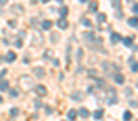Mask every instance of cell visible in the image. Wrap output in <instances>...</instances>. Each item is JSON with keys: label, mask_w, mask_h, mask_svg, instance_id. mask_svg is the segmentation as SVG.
Returning <instances> with one entry per match:
<instances>
[{"label": "cell", "mask_w": 138, "mask_h": 121, "mask_svg": "<svg viewBox=\"0 0 138 121\" xmlns=\"http://www.w3.org/2000/svg\"><path fill=\"white\" fill-rule=\"evenodd\" d=\"M8 3V0H0V5H7Z\"/></svg>", "instance_id": "38"}, {"label": "cell", "mask_w": 138, "mask_h": 121, "mask_svg": "<svg viewBox=\"0 0 138 121\" xmlns=\"http://www.w3.org/2000/svg\"><path fill=\"white\" fill-rule=\"evenodd\" d=\"M2 102H3V99H2V97H0V103H2Z\"/></svg>", "instance_id": "42"}, {"label": "cell", "mask_w": 138, "mask_h": 121, "mask_svg": "<svg viewBox=\"0 0 138 121\" xmlns=\"http://www.w3.org/2000/svg\"><path fill=\"white\" fill-rule=\"evenodd\" d=\"M132 71H133V73H138V62H133V63H132Z\"/></svg>", "instance_id": "26"}, {"label": "cell", "mask_w": 138, "mask_h": 121, "mask_svg": "<svg viewBox=\"0 0 138 121\" xmlns=\"http://www.w3.org/2000/svg\"><path fill=\"white\" fill-rule=\"evenodd\" d=\"M108 103H109V105L117 103V94H116V90H114V89H111V94H109V100H108Z\"/></svg>", "instance_id": "3"}, {"label": "cell", "mask_w": 138, "mask_h": 121, "mask_svg": "<svg viewBox=\"0 0 138 121\" xmlns=\"http://www.w3.org/2000/svg\"><path fill=\"white\" fill-rule=\"evenodd\" d=\"M136 86H138V81H136Z\"/></svg>", "instance_id": "45"}, {"label": "cell", "mask_w": 138, "mask_h": 121, "mask_svg": "<svg viewBox=\"0 0 138 121\" xmlns=\"http://www.w3.org/2000/svg\"><path fill=\"white\" fill-rule=\"evenodd\" d=\"M121 39H122L121 34H117V32H112V34H111V42H112V44H117Z\"/></svg>", "instance_id": "11"}, {"label": "cell", "mask_w": 138, "mask_h": 121, "mask_svg": "<svg viewBox=\"0 0 138 121\" xmlns=\"http://www.w3.org/2000/svg\"><path fill=\"white\" fill-rule=\"evenodd\" d=\"M45 74H47V71L42 66H34V76L35 77H44Z\"/></svg>", "instance_id": "2"}, {"label": "cell", "mask_w": 138, "mask_h": 121, "mask_svg": "<svg viewBox=\"0 0 138 121\" xmlns=\"http://www.w3.org/2000/svg\"><path fill=\"white\" fill-rule=\"evenodd\" d=\"M97 84H98V86H100V87H103V86H104V84H106V82H104L103 79H98V77H97Z\"/></svg>", "instance_id": "29"}, {"label": "cell", "mask_w": 138, "mask_h": 121, "mask_svg": "<svg viewBox=\"0 0 138 121\" xmlns=\"http://www.w3.org/2000/svg\"><path fill=\"white\" fill-rule=\"evenodd\" d=\"M40 26H42V29H44V31H48V29H51L53 23H51L50 20H44V21H42V24H40Z\"/></svg>", "instance_id": "7"}, {"label": "cell", "mask_w": 138, "mask_h": 121, "mask_svg": "<svg viewBox=\"0 0 138 121\" xmlns=\"http://www.w3.org/2000/svg\"><path fill=\"white\" fill-rule=\"evenodd\" d=\"M71 99L72 100H77V102H80L83 99V92H80V90H76V92L71 94Z\"/></svg>", "instance_id": "6"}, {"label": "cell", "mask_w": 138, "mask_h": 121, "mask_svg": "<svg viewBox=\"0 0 138 121\" xmlns=\"http://www.w3.org/2000/svg\"><path fill=\"white\" fill-rule=\"evenodd\" d=\"M56 24H58L59 29H68V26H69V23H68V20H66V18H59Z\"/></svg>", "instance_id": "5"}, {"label": "cell", "mask_w": 138, "mask_h": 121, "mask_svg": "<svg viewBox=\"0 0 138 121\" xmlns=\"http://www.w3.org/2000/svg\"><path fill=\"white\" fill-rule=\"evenodd\" d=\"M132 10H133V13H136V15H138V3H135L133 7H132Z\"/></svg>", "instance_id": "32"}, {"label": "cell", "mask_w": 138, "mask_h": 121, "mask_svg": "<svg viewBox=\"0 0 138 121\" xmlns=\"http://www.w3.org/2000/svg\"><path fill=\"white\" fill-rule=\"evenodd\" d=\"M56 2H58V3H63V2H64V0H56Z\"/></svg>", "instance_id": "40"}, {"label": "cell", "mask_w": 138, "mask_h": 121, "mask_svg": "<svg viewBox=\"0 0 138 121\" xmlns=\"http://www.w3.org/2000/svg\"><path fill=\"white\" fill-rule=\"evenodd\" d=\"M122 42H124V45H127V47H132V45H133V40H132V37H125V39H122Z\"/></svg>", "instance_id": "20"}, {"label": "cell", "mask_w": 138, "mask_h": 121, "mask_svg": "<svg viewBox=\"0 0 138 121\" xmlns=\"http://www.w3.org/2000/svg\"><path fill=\"white\" fill-rule=\"evenodd\" d=\"M76 118H77V111H76V110H69V111H68V119H69V121H74Z\"/></svg>", "instance_id": "14"}, {"label": "cell", "mask_w": 138, "mask_h": 121, "mask_svg": "<svg viewBox=\"0 0 138 121\" xmlns=\"http://www.w3.org/2000/svg\"><path fill=\"white\" fill-rule=\"evenodd\" d=\"M8 24H10V28H15V24H16V21H15V20H11V21H8Z\"/></svg>", "instance_id": "35"}, {"label": "cell", "mask_w": 138, "mask_h": 121, "mask_svg": "<svg viewBox=\"0 0 138 121\" xmlns=\"http://www.w3.org/2000/svg\"><path fill=\"white\" fill-rule=\"evenodd\" d=\"M34 92L37 94L39 97H45V95H47V87H45V86H42V84H39V86H35Z\"/></svg>", "instance_id": "1"}, {"label": "cell", "mask_w": 138, "mask_h": 121, "mask_svg": "<svg viewBox=\"0 0 138 121\" xmlns=\"http://www.w3.org/2000/svg\"><path fill=\"white\" fill-rule=\"evenodd\" d=\"M127 2H133V0H127Z\"/></svg>", "instance_id": "44"}, {"label": "cell", "mask_w": 138, "mask_h": 121, "mask_svg": "<svg viewBox=\"0 0 138 121\" xmlns=\"http://www.w3.org/2000/svg\"><path fill=\"white\" fill-rule=\"evenodd\" d=\"M129 24H130L132 28H136V26H138V16L130 18V20H129Z\"/></svg>", "instance_id": "17"}, {"label": "cell", "mask_w": 138, "mask_h": 121, "mask_svg": "<svg viewBox=\"0 0 138 121\" xmlns=\"http://www.w3.org/2000/svg\"><path fill=\"white\" fill-rule=\"evenodd\" d=\"M130 107H132V108L138 107V102H135V100H130Z\"/></svg>", "instance_id": "31"}, {"label": "cell", "mask_w": 138, "mask_h": 121, "mask_svg": "<svg viewBox=\"0 0 138 121\" xmlns=\"http://www.w3.org/2000/svg\"><path fill=\"white\" fill-rule=\"evenodd\" d=\"M45 111H47V113H51L53 110H51V108H50V107H45Z\"/></svg>", "instance_id": "37"}, {"label": "cell", "mask_w": 138, "mask_h": 121, "mask_svg": "<svg viewBox=\"0 0 138 121\" xmlns=\"http://www.w3.org/2000/svg\"><path fill=\"white\" fill-rule=\"evenodd\" d=\"M42 42H44V37L40 31H35V40H32V45H42Z\"/></svg>", "instance_id": "4"}, {"label": "cell", "mask_w": 138, "mask_h": 121, "mask_svg": "<svg viewBox=\"0 0 138 121\" xmlns=\"http://www.w3.org/2000/svg\"><path fill=\"white\" fill-rule=\"evenodd\" d=\"M18 115H19V108L15 107V108H11V110H10V116H11V118H16Z\"/></svg>", "instance_id": "19"}, {"label": "cell", "mask_w": 138, "mask_h": 121, "mask_svg": "<svg viewBox=\"0 0 138 121\" xmlns=\"http://www.w3.org/2000/svg\"><path fill=\"white\" fill-rule=\"evenodd\" d=\"M5 74H7V70H2V71H0V81H2V77H3Z\"/></svg>", "instance_id": "33"}, {"label": "cell", "mask_w": 138, "mask_h": 121, "mask_svg": "<svg viewBox=\"0 0 138 121\" xmlns=\"http://www.w3.org/2000/svg\"><path fill=\"white\" fill-rule=\"evenodd\" d=\"M82 24L85 28H92V23H90V20H87V18H83V20H82Z\"/></svg>", "instance_id": "25"}, {"label": "cell", "mask_w": 138, "mask_h": 121, "mask_svg": "<svg viewBox=\"0 0 138 121\" xmlns=\"http://www.w3.org/2000/svg\"><path fill=\"white\" fill-rule=\"evenodd\" d=\"M44 57H45V58H51V53H50V50H47V53H45Z\"/></svg>", "instance_id": "36"}, {"label": "cell", "mask_w": 138, "mask_h": 121, "mask_svg": "<svg viewBox=\"0 0 138 121\" xmlns=\"http://www.w3.org/2000/svg\"><path fill=\"white\" fill-rule=\"evenodd\" d=\"M111 5H112V8L119 10L121 8V0H111Z\"/></svg>", "instance_id": "21"}, {"label": "cell", "mask_w": 138, "mask_h": 121, "mask_svg": "<svg viewBox=\"0 0 138 121\" xmlns=\"http://www.w3.org/2000/svg\"><path fill=\"white\" fill-rule=\"evenodd\" d=\"M34 103H35V108H42V102L40 100H35Z\"/></svg>", "instance_id": "30"}, {"label": "cell", "mask_w": 138, "mask_h": 121, "mask_svg": "<svg viewBox=\"0 0 138 121\" xmlns=\"http://www.w3.org/2000/svg\"><path fill=\"white\" fill-rule=\"evenodd\" d=\"M97 18H98V23H104L106 21V15L104 13H97Z\"/></svg>", "instance_id": "23"}, {"label": "cell", "mask_w": 138, "mask_h": 121, "mask_svg": "<svg viewBox=\"0 0 138 121\" xmlns=\"http://www.w3.org/2000/svg\"><path fill=\"white\" fill-rule=\"evenodd\" d=\"M80 2H82V3H85V2H87V0H80Z\"/></svg>", "instance_id": "43"}, {"label": "cell", "mask_w": 138, "mask_h": 121, "mask_svg": "<svg viewBox=\"0 0 138 121\" xmlns=\"http://www.w3.org/2000/svg\"><path fill=\"white\" fill-rule=\"evenodd\" d=\"M31 3H37V0H31Z\"/></svg>", "instance_id": "41"}, {"label": "cell", "mask_w": 138, "mask_h": 121, "mask_svg": "<svg viewBox=\"0 0 138 121\" xmlns=\"http://www.w3.org/2000/svg\"><path fill=\"white\" fill-rule=\"evenodd\" d=\"M5 60H7L8 63H13L15 60H16V53H15V52H8L7 57H5Z\"/></svg>", "instance_id": "8"}, {"label": "cell", "mask_w": 138, "mask_h": 121, "mask_svg": "<svg viewBox=\"0 0 138 121\" xmlns=\"http://www.w3.org/2000/svg\"><path fill=\"white\" fill-rule=\"evenodd\" d=\"M90 11H92V13H97V10H98V0H93L92 3H90Z\"/></svg>", "instance_id": "12"}, {"label": "cell", "mask_w": 138, "mask_h": 121, "mask_svg": "<svg viewBox=\"0 0 138 121\" xmlns=\"http://www.w3.org/2000/svg\"><path fill=\"white\" fill-rule=\"evenodd\" d=\"M21 81L24 82V87H29V86H31V79H29L27 76H23V77H21Z\"/></svg>", "instance_id": "22"}, {"label": "cell", "mask_w": 138, "mask_h": 121, "mask_svg": "<svg viewBox=\"0 0 138 121\" xmlns=\"http://www.w3.org/2000/svg\"><path fill=\"white\" fill-rule=\"evenodd\" d=\"M132 94H133V90H132V87H125V95L130 97Z\"/></svg>", "instance_id": "28"}, {"label": "cell", "mask_w": 138, "mask_h": 121, "mask_svg": "<svg viewBox=\"0 0 138 121\" xmlns=\"http://www.w3.org/2000/svg\"><path fill=\"white\" fill-rule=\"evenodd\" d=\"M122 118H124V121H130L132 119V113L130 111H124V116Z\"/></svg>", "instance_id": "24"}, {"label": "cell", "mask_w": 138, "mask_h": 121, "mask_svg": "<svg viewBox=\"0 0 138 121\" xmlns=\"http://www.w3.org/2000/svg\"><path fill=\"white\" fill-rule=\"evenodd\" d=\"M10 89V84H8V81H0V90H2V92H7V90Z\"/></svg>", "instance_id": "9"}, {"label": "cell", "mask_w": 138, "mask_h": 121, "mask_svg": "<svg viewBox=\"0 0 138 121\" xmlns=\"http://www.w3.org/2000/svg\"><path fill=\"white\" fill-rule=\"evenodd\" d=\"M114 81H116L117 84H124V81H125V77H124L122 74H116V76H114Z\"/></svg>", "instance_id": "18"}, {"label": "cell", "mask_w": 138, "mask_h": 121, "mask_svg": "<svg viewBox=\"0 0 138 121\" xmlns=\"http://www.w3.org/2000/svg\"><path fill=\"white\" fill-rule=\"evenodd\" d=\"M68 11H69L68 7H61V10H59V18H66L68 16Z\"/></svg>", "instance_id": "16"}, {"label": "cell", "mask_w": 138, "mask_h": 121, "mask_svg": "<svg viewBox=\"0 0 138 121\" xmlns=\"http://www.w3.org/2000/svg\"><path fill=\"white\" fill-rule=\"evenodd\" d=\"M83 39L88 40V42H92L95 39V32H92V31H90V32H83Z\"/></svg>", "instance_id": "13"}, {"label": "cell", "mask_w": 138, "mask_h": 121, "mask_svg": "<svg viewBox=\"0 0 138 121\" xmlns=\"http://www.w3.org/2000/svg\"><path fill=\"white\" fill-rule=\"evenodd\" d=\"M103 115H104V111L100 108V110H97V111L93 113V118H95V119H101V118H103Z\"/></svg>", "instance_id": "15"}, {"label": "cell", "mask_w": 138, "mask_h": 121, "mask_svg": "<svg viewBox=\"0 0 138 121\" xmlns=\"http://www.w3.org/2000/svg\"><path fill=\"white\" fill-rule=\"evenodd\" d=\"M77 113H79V115H80V116H82V118H88V116H90V111L87 110V108H85V107H82V108H80V110H79V111H77Z\"/></svg>", "instance_id": "10"}, {"label": "cell", "mask_w": 138, "mask_h": 121, "mask_svg": "<svg viewBox=\"0 0 138 121\" xmlns=\"http://www.w3.org/2000/svg\"><path fill=\"white\" fill-rule=\"evenodd\" d=\"M42 2H44V3H48V2H50V0H42Z\"/></svg>", "instance_id": "39"}, {"label": "cell", "mask_w": 138, "mask_h": 121, "mask_svg": "<svg viewBox=\"0 0 138 121\" xmlns=\"http://www.w3.org/2000/svg\"><path fill=\"white\" fill-rule=\"evenodd\" d=\"M15 45H16V47H23V40H16Z\"/></svg>", "instance_id": "34"}, {"label": "cell", "mask_w": 138, "mask_h": 121, "mask_svg": "<svg viewBox=\"0 0 138 121\" xmlns=\"http://www.w3.org/2000/svg\"><path fill=\"white\" fill-rule=\"evenodd\" d=\"M50 40L53 42V44H56V42H58V34H51V37H50Z\"/></svg>", "instance_id": "27"}]
</instances>
